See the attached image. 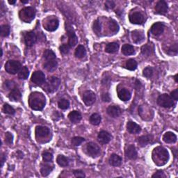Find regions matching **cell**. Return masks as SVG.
<instances>
[{
	"label": "cell",
	"mask_w": 178,
	"mask_h": 178,
	"mask_svg": "<svg viewBox=\"0 0 178 178\" xmlns=\"http://www.w3.org/2000/svg\"><path fill=\"white\" fill-rule=\"evenodd\" d=\"M152 158L155 164L162 166L166 164L169 159V154L164 148L159 146L155 148L152 152Z\"/></svg>",
	"instance_id": "6da1fadb"
},
{
	"label": "cell",
	"mask_w": 178,
	"mask_h": 178,
	"mask_svg": "<svg viewBox=\"0 0 178 178\" xmlns=\"http://www.w3.org/2000/svg\"><path fill=\"white\" fill-rule=\"evenodd\" d=\"M29 104L30 107L35 111L43 110L45 105V98L43 94L34 93H32L29 99Z\"/></svg>",
	"instance_id": "7a4b0ae2"
},
{
	"label": "cell",
	"mask_w": 178,
	"mask_h": 178,
	"mask_svg": "<svg viewBox=\"0 0 178 178\" xmlns=\"http://www.w3.org/2000/svg\"><path fill=\"white\" fill-rule=\"evenodd\" d=\"M60 84H61V80L58 77H49L48 80L44 83V90L47 92H48V93H54L55 91H57L59 86H60Z\"/></svg>",
	"instance_id": "3957f363"
},
{
	"label": "cell",
	"mask_w": 178,
	"mask_h": 178,
	"mask_svg": "<svg viewBox=\"0 0 178 178\" xmlns=\"http://www.w3.org/2000/svg\"><path fill=\"white\" fill-rule=\"evenodd\" d=\"M35 15V9L33 7H26L20 11L19 16L20 19L25 22H30L34 19Z\"/></svg>",
	"instance_id": "277c9868"
},
{
	"label": "cell",
	"mask_w": 178,
	"mask_h": 178,
	"mask_svg": "<svg viewBox=\"0 0 178 178\" xmlns=\"http://www.w3.org/2000/svg\"><path fill=\"white\" fill-rule=\"evenodd\" d=\"M22 68V65L19 61L15 60H9L5 64V70L8 73L15 75L19 73Z\"/></svg>",
	"instance_id": "5b68a950"
},
{
	"label": "cell",
	"mask_w": 178,
	"mask_h": 178,
	"mask_svg": "<svg viewBox=\"0 0 178 178\" xmlns=\"http://www.w3.org/2000/svg\"><path fill=\"white\" fill-rule=\"evenodd\" d=\"M157 103L159 106L164 108H171L175 105L174 100L167 94H162L157 99Z\"/></svg>",
	"instance_id": "8992f818"
},
{
	"label": "cell",
	"mask_w": 178,
	"mask_h": 178,
	"mask_svg": "<svg viewBox=\"0 0 178 178\" xmlns=\"http://www.w3.org/2000/svg\"><path fill=\"white\" fill-rule=\"evenodd\" d=\"M31 80L35 84L41 86L45 83V75L41 71H35L31 75Z\"/></svg>",
	"instance_id": "52a82bcc"
},
{
	"label": "cell",
	"mask_w": 178,
	"mask_h": 178,
	"mask_svg": "<svg viewBox=\"0 0 178 178\" xmlns=\"http://www.w3.org/2000/svg\"><path fill=\"white\" fill-rule=\"evenodd\" d=\"M96 100V95L91 91H87L83 95V101L87 106H91L95 103Z\"/></svg>",
	"instance_id": "ba28073f"
},
{
	"label": "cell",
	"mask_w": 178,
	"mask_h": 178,
	"mask_svg": "<svg viewBox=\"0 0 178 178\" xmlns=\"http://www.w3.org/2000/svg\"><path fill=\"white\" fill-rule=\"evenodd\" d=\"M87 149V152H88V155L93 157H95L97 155H98L100 152V147L96 143H93V142H91V143H88Z\"/></svg>",
	"instance_id": "9c48e42d"
},
{
	"label": "cell",
	"mask_w": 178,
	"mask_h": 178,
	"mask_svg": "<svg viewBox=\"0 0 178 178\" xmlns=\"http://www.w3.org/2000/svg\"><path fill=\"white\" fill-rule=\"evenodd\" d=\"M164 31V25L162 22H156L151 27L150 31L155 36H159Z\"/></svg>",
	"instance_id": "30bf717a"
},
{
	"label": "cell",
	"mask_w": 178,
	"mask_h": 178,
	"mask_svg": "<svg viewBox=\"0 0 178 178\" xmlns=\"http://www.w3.org/2000/svg\"><path fill=\"white\" fill-rule=\"evenodd\" d=\"M66 30L68 32V35L69 40H68V44L70 47H75L78 43V38L75 35V32L73 30L71 27L66 28Z\"/></svg>",
	"instance_id": "8fae6325"
},
{
	"label": "cell",
	"mask_w": 178,
	"mask_h": 178,
	"mask_svg": "<svg viewBox=\"0 0 178 178\" xmlns=\"http://www.w3.org/2000/svg\"><path fill=\"white\" fill-rule=\"evenodd\" d=\"M144 17L143 16L141 13L136 12L129 16V21L134 25H141L143 22Z\"/></svg>",
	"instance_id": "7c38bea8"
},
{
	"label": "cell",
	"mask_w": 178,
	"mask_h": 178,
	"mask_svg": "<svg viewBox=\"0 0 178 178\" xmlns=\"http://www.w3.org/2000/svg\"><path fill=\"white\" fill-rule=\"evenodd\" d=\"M168 11V5L165 1H159L157 2L155 7V13L157 14L164 15Z\"/></svg>",
	"instance_id": "4fadbf2b"
},
{
	"label": "cell",
	"mask_w": 178,
	"mask_h": 178,
	"mask_svg": "<svg viewBox=\"0 0 178 178\" xmlns=\"http://www.w3.org/2000/svg\"><path fill=\"white\" fill-rule=\"evenodd\" d=\"M36 40H37L36 35H35V34L32 31L26 33L25 36V44H26V45L28 47L33 46L35 44V43L36 42Z\"/></svg>",
	"instance_id": "5bb4252c"
},
{
	"label": "cell",
	"mask_w": 178,
	"mask_h": 178,
	"mask_svg": "<svg viewBox=\"0 0 178 178\" xmlns=\"http://www.w3.org/2000/svg\"><path fill=\"white\" fill-rule=\"evenodd\" d=\"M125 156L129 159H136L137 158V152L134 145H127L125 148Z\"/></svg>",
	"instance_id": "9a60e30c"
},
{
	"label": "cell",
	"mask_w": 178,
	"mask_h": 178,
	"mask_svg": "<svg viewBox=\"0 0 178 178\" xmlns=\"http://www.w3.org/2000/svg\"><path fill=\"white\" fill-rule=\"evenodd\" d=\"M59 25V22L57 19H52L47 21L44 25V27L48 31H54L56 30Z\"/></svg>",
	"instance_id": "2e32d148"
},
{
	"label": "cell",
	"mask_w": 178,
	"mask_h": 178,
	"mask_svg": "<svg viewBox=\"0 0 178 178\" xmlns=\"http://www.w3.org/2000/svg\"><path fill=\"white\" fill-rule=\"evenodd\" d=\"M97 139L100 143L106 144L110 142L111 139V136L110 134L106 131H101L98 136H97Z\"/></svg>",
	"instance_id": "e0dca14e"
},
{
	"label": "cell",
	"mask_w": 178,
	"mask_h": 178,
	"mask_svg": "<svg viewBox=\"0 0 178 178\" xmlns=\"http://www.w3.org/2000/svg\"><path fill=\"white\" fill-rule=\"evenodd\" d=\"M132 40L135 43H141L145 39V35L143 31L135 30L132 32Z\"/></svg>",
	"instance_id": "ac0fdd59"
},
{
	"label": "cell",
	"mask_w": 178,
	"mask_h": 178,
	"mask_svg": "<svg viewBox=\"0 0 178 178\" xmlns=\"http://www.w3.org/2000/svg\"><path fill=\"white\" fill-rule=\"evenodd\" d=\"M127 129L130 134H136L141 132V127L138 125V124H136L134 122L132 121H129L127 124Z\"/></svg>",
	"instance_id": "d6986e66"
},
{
	"label": "cell",
	"mask_w": 178,
	"mask_h": 178,
	"mask_svg": "<svg viewBox=\"0 0 178 178\" xmlns=\"http://www.w3.org/2000/svg\"><path fill=\"white\" fill-rule=\"evenodd\" d=\"M118 96L120 100L125 102V101H128L131 98V93L127 88H122L118 89Z\"/></svg>",
	"instance_id": "ffe728a7"
},
{
	"label": "cell",
	"mask_w": 178,
	"mask_h": 178,
	"mask_svg": "<svg viewBox=\"0 0 178 178\" xmlns=\"http://www.w3.org/2000/svg\"><path fill=\"white\" fill-rule=\"evenodd\" d=\"M106 111L112 118H117L121 114V109L119 106H109Z\"/></svg>",
	"instance_id": "44dd1931"
},
{
	"label": "cell",
	"mask_w": 178,
	"mask_h": 178,
	"mask_svg": "<svg viewBox=\"0 0 178 178\" xmlns=\"http://www.w3.org/2000/svg\"><path fill=\"white\" fill-rule=\"evenodd\" d=\"M49 130L46 127L38 126L36 127V128H35V134H36L37 137H46L47 136L49 135Z\"/></svg>",
	"instance_id": "7402d4cb"
},
{
	"label": "cell",
	"mask_w": 178,
	"mask_h": 178,
	"mask_svg": "<svg viewBox=\"0 0 178 178\" xmlns=\"http://www.w3.org/2000/svg\"><path fill=\"white\" fill-rule=\"evenodd\" d=\"M163 140L167 143H174L177 141V136L173 132H168L164 134L163 136Z\"/></svg>",
	"instance_id": "603a6c76"
},
{
	"label": "cell",
	"mask_w": 178,
	"mask_h": 178,
	"mask_svg": "<svg viewBox=\"0 0 178 178\" xmlns=\"http://www.w3.org/2000/svg\"><path fill=\"white\" fill-rule=\"evenodd\" d=\"M58 63L56 61V59H53V60L46 61L44 64V68L49 72H53L56 69Z\"/></svg>",
	"instance_id": "cb8c5ba5"
},
{
	"label": "cell",
	"mask_w": 178,
	"mask_h": 178,
	"mask_svg": "<svg viewBox=\"0 0 178 178\" xmlns=\"http://www.w3.org/2000/svg\"><path fill=\"white\" fill-rule=\"evenodd\" d=\"M21 97V93L17 88H15L13 90H11L9 95H8V98L13 102H17V101L20 100Z\"/></svg>",
	"instance_id": "d4e9b609"
},
{
	"label": "cell",
	"mask_w": 178,
	"mask_h": 178,
	"mask_svg": "<svg viewBox=\"0 0 178 178\" xmlns=\"http://www.w3.org/2000/svg\"><path fill=\"white\" fill-rule=\"evenodd\" d=\"M68 118H69L70 120L73 123H77L80 120H82V114L80 112L77 111H71L69 115H68Z\"/></svg>",
	"instance_id": "484cf974"
},
{
	"label": "cell",
	"mask_w": 178,
	"mask_h": 178,
	"mask_svg": "<svg viewBox=\"0 0 178 178\" xmlns=\"http://www.w3.org/2000/svg\"><path fill=\"white\" fill-rule=\"evenodd\" d=\"M109 164H110L113 166H119L122 164V159L120 156L115 154H113V155L109 158Z\"/></svg>",
	"instance_id": "4316f807"
},
{
	"label": "cell",
	"mask_w": 178,
	"mask_h": 178,
	"mask_svg": "<svg viewBox=\"0 0 178 178\" xmlns=\"http://www.w3.org/2000/svg\"><path fill=\"white\" fill-rule=\"evenodd\" d=\"M152 140V136L150 135H145L142 136L141 137L138 138V144L141 145V147L146 146L148 144L151 143V141Z\"/></svg>",
	"instance_id": "83f0119b"
},
{
	"label": "cell",
	"mask_w": 178,
	"mask_h": 178,
	"mask_svg": "<svg viewBox=\"0 0 178 178\" xmlns=\"http://www.w3.org/2000/svg\"><path fill=\"white\" fill-rule=\"evenodd\" d=\"M122 53L125 56H130L134 54L135 50L131 44H125L122 47Z\"/></svg>",
	"instance_id": "f1b7e54d"
},
{
	"label": "cell",
	"mask_w": 178,
	"mask_h": 178,
	"mask_svg": "<svg viewBox=\"0 0 178 178\" xmlns=\"http://www.w3.org/2000/svg\"><path fill=\"white\" fill-rule=\"evenodd\" d=\"M118 48H119V44L117 43H110L106 46L105 51L107 53L113 54V53H115L118 52Z\"/></svg>",
	"instance_id": "f546056e"
},
{
	"label": "cell",
	"mask_w": 178,
	"mask_h": 178,
	"mask_svg": "<svg viewBox=\"0 0 178 178\" xmlns=\"http://www.w3.org/2000/svg\"><path fill=\"white\" fill-rule=\"evenodd\" d=\"M87 54V51H86L85 47L83 45H79L75 50V55L77 58L82 59Z\"/></svg>",
	"instance_id": "4dcf8cb0"
},
{
	"label": "cell",
	"mask_w": 178,
	"mask_h": 178,
	"mask_svg": "<svg viewBox=\"0 0 178 178\" xmlns=\"http://www.w3.org/2000/svg\"><path fill=\"white\" fill-rule=\"evenodd\" d=\"M53 169H54V166H51L50 164L44 165L40 169L41 175L43 177H46L51 173Z\"/></svg>",
	"instance_id": "1f68e13d"
},
{
	"label": "cell",
	"mask_w": 178,
	"mask_h": 178,
	"mask_svg": "<svg viewBox=\"0 0 178 178\" xmlns=\"http://www.w3.org/2000/svg\"><path fill=\"white\" fill-rule=\"evenodd\" d=\"M153 52V47L152 45H150V44H145L141 48V52L144 56H149Z\"/></svg>",
	"instance_id": "d6a6232c"
},
{
	"label": "cell",
	"mask_w": 178,
	"mask_h": 178,
	"mask_svg": "<svg viewBox=\"0 0 178 178\" xmlns=\"http://www.w3.org/2000/svg\"><path fill=\"white\" fill-rule=\"evenodd\" d=\"M109 28L112 33L115 34L119 31V25L114 20H110L109 22Z\"/></svg>",
	"instance_id": "836d02e7"
},
{
	"label": "cell",
	"mask_w": 178,
	"mask_h": 178,
	"mask_svg": "<svg viewBox=\"0 0 178 178\" xmlns=\"http://www.w3.org/2000/svg\"><path fill=\"white\" fill-rule=\"evenodd\" d=\"M56 162L62 167H66L68 165V159L63 155H59L56 159Z\"/></svg>",
	"instance_id": "e575fe53"
},
{
	"label": "cell",
	"mask_w": 178,
	"mask_h": 178,
	"mask_svg": "<svg viewBox=\"0 0 178 178\" xmlns=\"http://www.w3.org/2000/svg\"><path fill=\"white\" fill-rule=\"evenodd\" d=\"M125 67L127 69H128L129 70H135L137 68V63L136 61L134 60V59H129L128 61H127L126 64H125Z\"/></svg>",
	"instance_id": "d590c367"
},
{
	"label": "cell",
	"mask_w": 178,
	"mask_h": 178,
	"mask_svg": "<svg viewBox=\"0 0 178 178\" xmlns=\"http://www.w3.org/2000/svg\"><path fill=\"white\" fill-rule=\"evenodd\" d=\"M29 72L28 68L26 66H24L20 69V72L18 73V77L20 79H26L29 77Z\"/></svg>",
	"instance_id": "8d00e7d4"
},
{
	"label": "cell",
	"mask_w": 178,
	"mask_h": 178,
	"mask_svg": "<svg viewBox=\"0 0 178 178\" xmlns=\"http://www.w3.org/2000/svg\"><path fill=\"white\" fill-rule=\"evenodd\" d=\"M90 122L93 125H98L101 122V116L98 114H93L91 115Z\"/></svg>",
	"instance_id": "74e56055"
},
{
	"label": "cell",
	"mask_w": 178,
	"mask_h": 178,
	"mask_svg": "<svg viewBox=\"0 0 178 178\" xmlns=\"http://www.w3.org/2000/svg\"><path fill=\"white\" fill-rule=\"evenodd\" d=\"M43 57L45 59V61L53 60V59H56V55L54 54V52L52 51V50L47 49L44 52Z\"/></svg>",
	"instance_id": "f35d334b"
},
{
	"label": "cell",
	"mask_w": 178,
	"mask_h": 178,
	"mask_svg": "<svg viewBox=\"0 0 178 178\" xmlns=\"http://www.w3.org/2000/svg\"><path fill=\"white\" fill-rule=\"evenodd\" d=\"M93 30L94 33L97 35H100L101 33V24L99 20H97L94 22L93 25Z\"/></svg>",
	"instance_id": "ab89813d"
},
{
	"label": "cell",
	"mask_w": 178,
	"mask_h": 178,
	"mask_svg": "<svg viewBox=\"0 0 178 178\" xmlns=\"http://www.w3.org/2000/svg\"><path fill=\"white\" fill-rule=\"evenodd\" d=\"M58 105H59V107L61 109H63V110H65V109H67L69 108L70 102H69V101L66 99H61L59 100Z\"/></svg>",
	"instance_id": "60d3db41"
},
{
	"label": "cell",
	"mask_w": 178,
	"mask_h": 178,
	"mask_svg": "<svg viewBox=\"0 0 178 178\" xmlns=\"http://www.w3.org/2000/svg\"><path fill=\"white\" fill-rule=\"evenodd\" d=\"M3 111H4L5 114L8 115H13L15 113H16L15 109L12 107L11 106L8 105V104H5L4 106H3Z\"/></svg>",
	"instance_id": "b9f144b4"
},
{
	"label": "cell",
	"mask_w": 178,
	"mask_h": 178,
	"mask_svg": "<svg viewBox=\"0 0 178 178\" xmlns=\"http://www.w3.org/2000/svg\"><path fill=\"white\" fill-rule=\"evenodd\" d=\"M85 139L82 137H79V136H76L72 138V144L74 146H79L81 145L83 142H84Z\"/></svg>",
	"instance_id": "7bdbcfd3"
},
{
	"label": "cell",
	"mask_w": 178,
	"mask_h": 178,
	"mask_svg": "<svg viewBox=\"0 0 178 178\" xmlns=\"http://www.w3.org/2000/svg\"><path fill=\"white\" fill-rule=\"evenodd\" d=\"M10 34V26L8 25H2L1 26V34L3 37H7Z\"/></svg>",
	"instance_id": "ee69618b"
},
{
	"label": "cell",
	"mask_w": 178,
	"mask_h": 178,
	"mask_svg": "<svg viewBox=\"0 0 178 178\" xmlns=\"http://www.w3.org/2000/svg\"><path fill=\"white\" fill-rule=\"evenodd\" d=\"M43 159L45 162H51L53 160V155L49 152H44L43 153Z\"/></svg>",
	"instance_id": "f6af8a7d"
},
{
	"label": "cell",
	"mask_w": 178,
	"mask_h": 178,
	"mask_svg": "<svg viewBox=\"0 0 178 178\" xmlns=\"http://www.w3.org/2000/svg\"><path fill=\"white\" fill-rule=\"evenodd\" d=\"M143 75L144 77H147V78L151 77H152L153 75V69L150 67L145 68L143 70Z\"/></svg>",
	"instance_id": "bcb514c9"
},
{
	"label": "cell",
	"mask_w": 178,
	"mask_h": 178,
	"mask_svg": "<svg viewBox=\"0 0 178 178\" xmlns=\"http://www.w3.org/2000/svg\"><path fill=\"white\" fill-rule=\"evenodd\" d=\"M13 136L10 132H7L5 134V142L7 145H11L13 143Z\"/></svg>",
	"instance_id": "7dc6e473"
},
{
	"label": "cell",
	"mask_w": 178,
	"mask_h": 178,
	"mask_svg": "<svg viewBox=\"0 0 178 178\" xmlns=\"http://www.w3.org/2000/svg\"><path fill=\"white\" fill-rule=\"evenodd\" d=\"M70 47L68 44H63L60 47V51L63 54H67L70 51Z\"/></svg>",
	"instance_id": "c3c4849f"
},
{
	"label": "cell",
	"mask_w": 178,
	"mask_h": 178,
	"mask_svg": "<svg viewBox=\"0 0 178 178\" xmlns=\"http://www.w3.org/2000/svg\"><path fill=\"white\" fill-rule=\"evenodd\" d=\"M4 88L7 89V90H13V88H15V83L12 81H6L4 82Z\"/></svg>",
	"instance_id": "681fc988"
},
{
	"label": "cell",
	"mask_w": 178,
	"mask_h": 178,
	"mask_svg": "<svg viewBox=\"0 0 178 178\" xmlns=\"http://www.w3.org/2000/svg\"><path fill=\"white\" fill-rule=\"evenodd\" d=\"M168 54L170 55H176L177 54V44H175L169 49Z\"/></svg>",
	"instance_id": "f907efd6"
},
{
	"label": "cell",
	"mask_w": 178,
	"mask_h": 178,
	"mask_svg": "<svg viewBox=\"0 0 178 178\" xmlns=\"http://www.w3.org/2000/svg\"><path fill=\"white\" fill-rule=\"evenodd\" d=\"M115 3L113 1H106L105 2V7L107 9H113L115 7Z\"/></svg>",
	"instance_id": "816d5d0a"
},
{
	"label": "cell",
	"mask_w": 178,
	"mask_h": 178,
	"mask_svg": "<svg viewBox=\"0 0 178 178\" xmlns=\"http://www.w3.org/2000/svg\"><path fill=\"white\" fill-rule=\"evenodd\" d=\"M73 173L75 175V176L76 177H84L85 174L84 172L80 170H75L73 171Z\"/></svg>",
	"instance_id": "f5cc1de1"
},
{
	"label": "cell",
	"mask_w": 178,
	"mask_h": 178,
	"mask_svg": "<svg viewBox=\"0 0 178 178\" xmlns=\"http://www.w3.org/2000/svg\"><path fill=\"white\" fill-rule=\"evenodd\" d=\"M171 97H172V99L175 101H177L178 100V89H176L173 92H171Z\"/></svg>",
	"instance_id": "db71d44e"
},
{
	"label": "cell",
	"mask_w": 178,
	"mask_h": 178,
	"mask_svg": "<svg viewBox=\"0 0 178 178\" xmlns=\"http://www.w3.org/2000/svg\"><path fill=\"white\" fill-rule=\"evenodd\" d=\"M152 177H166V176L162 171H158L153 175Z\"/></svg>",
	"instance_id": "11a10c76"
},
{
	"label": "cell",
	"mask_w": 178,
	"mask_h": 178,
	"mask_svg": "<svg viewBox=\"0 0 178 178\" xmlns=\"http://www.w3.org/2000/svg\"><path fill=\"white\" fill-rule=\"evenodd\" d=\"M102 100L104 101V102H109V101H110V100H111L110 96H109V93L103 94L102 96Z\"/></svg>",
	"instance_id": "9f6ffc18"
},
{
	"label": "cell",
	"mask_w": 178,
	"mask_h": 178,
	"mask_svg": "<svg viewBox=\"0 0 178 178\" xmlns=\"http://www.w3.org/2000/svg\"><path fill=\"white\" fill-rule=\"evenodd\" d=\"M5 161H6V157L2 154V156H1V163H2L1 166H3V165H4V163Z\"/></svg>",
	"instance_id": "6f0895ef"
},
{
	"label": "cell",
	"mask_w": 178,
	"mask_h": 178,
	"mask_svg": "<svg viewBox=\"0 0 178 178\" xmlns=\"http://www.w3.org/2000/svg\"><path fill=\"white\" fill-rule=\"evenodd\" d=\"M8 3H9L10 4H15L16 3V0H9V1H8Z\"/></svg>",
	"instance_id": "680465c9"
},
{
	"label": "cell",
	"mask_w": 178,
	"mask_h": 178,
	"mask_svg": "<svg viewBox=\"0 0 178 178\" xmlns=\"http://www.w3.org/2000/svg\"><path fill=\"white\" fill-rule=\"evenodd\" d=\"M177 76H178V75L177 74H176V75H175V77H174V79H175V80H176V82L177 83L178 82V80H177Z\"/></svg>",
	"instance_id": "91938a15"
},
{
	"label": "cell",
	"mask_w": 178,
	"mask_h": 178,
	"mask_svg": "<svg viewBox=\"0 0 178 178\" xmlns=\"http://www.w3.org/2000/svg\"><path fill=\"white\" fill-rule=\"evenodd\" d=\"M21 2L23 3V4H26V3L29 2V1L28 0H26V1H25V0H21Z\"/></svg>",
	"instance_id": "94428289"
}]
</instances>
